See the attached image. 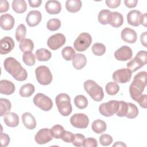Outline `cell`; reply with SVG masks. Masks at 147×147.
I'll list each match as a JSON object with an SVG mask.
<instances>
[{"instance_id":"cell-7","label":"cell","mask_w":147,"mask_h":147,"mask_svg":"<svg viewBox=\"0 0 147 147\" xmlns=\"http://www.w3.org/2000/svg\"><path fill=\"white\" fill-rule=\"evenodd\" d=\"M33 103L43 111H49L53 107L52 99L42 93L37 94L33 98Z\"/></svg>"},{"instance_id":"cell-50","label":"cell","mask_w":147,"mask_h":147,"mask_svg":"<svg viewBox=\"0 0 147 147\" xmlns=\"http://www.w3.org/2000/svg\"><path fill=\"white\" fill-rule=\"evenodd\" d=\"M137 103H138V104L140 105V106L144 108V109H146L147 107V96L146 94H144V95H141V96L136 101Z\"/></svg>"},{"instance_id":"cell-37","label":"cell","mask_w":147,"mask_h":147,"mask_svg":"<svg viewBox=\"0 0 147 147\" xmlns=\"http://www.w3.org/2000/svg\"><path fill=\"white\" fill-rule=\"evenodd\" d=\"M136 61L142 67L146 64L147 55L145 51H139L134 57Z\"/></svg>"},{"instance_id":"cell-2","label":"cell","mask_w":147,"mask_h":147,"mask_svg":"<svg viewBox=\"0 0 147 147\" xmlns=\"http://www.w3.org/2000/svg\"><path fill=\"white\" fill-rule=\"evenodd\" d=\"M146 86V72L141 71L136 74L129 87V92L132 99L137 100L142 94Z\"/></svg>"},{"instance_id":"cell-40","label":"cell","mask_w":147,"mask_h":147,"mask_svg":"<svg viewBox=\"0 0 147 147\" xmlns=\"http://www.w3.org/2000/svg\"><path fill=\"white\" fill-rule=\"evenodd\" d=\"M26 33V28L24 24L19 25L16 31V38L17 41H21L22 40L25 38Z\"/></svg>"},{"instance_id":"cell-38","label":"cell","mask_w":147,"mask_h":147,"mask_svg":"<svg viewBox=\"0 0 147 147\" xmlns=\"http://www.w3.org/2000/svg\"><path fill=\"white\" fill-rule=\"evenodd\" d=\"M111 12V11H110L109 10L107 9H103L100 10L98 16V19L99 23L102 25L109 24V16Z\"/></svg>"},{"instance_id":"cell-30","label":"cell","mask_w":147,"mask_h":147,"mask_svg":"<svg viewBox=\"0 0 147 147\" xmlns=\"http://www.w3.org/2000/svg\"><path fill=\"white\" fill-rule=\"evenodd\" d=\"M19 47L21 52L24 53L32 52L34 48V43L29 38H24L20 41Z\"/></svg>"},{"instance_id":"cell-39","label":"cell","mask_w":147,"mask_h":147,"mask_svg":"<svg viewBox=\"0 0 147 147\" xmlns=\"http://www.w3.org/2000/svg\"><path fill=\"white\" fill-rule=\"evenodd\" d=\"M61 21L57 18H52L48 21L47 28L51 31H56L61 26Z\"/></svg>"},{"instance_id":"cell-41","label":"cell","mask_w":147,"mask_h":147,"mask_svg":"<svg viewBox=\"0 0 147 147\" xmlns=\"http://www.w3.org/2000/svg\"><path fill=\"white\" fill-rule=\"evenodd\" d=\"M22 60L24 63L28 66L34 65L36 62L35 56L32 52L24 53L22 56Z\"/></svg>"},{"instance_id":"cell-3","label":"cell","mask_w":147,"mask_h":147,"mask_svg":"<svg viewBox=\"0 0 147 147\" xmlns=\"http://www.w3.org/2000/svg\"><path fill=\"white\" fill-rule=\"evenodd\" d=\"M55 101L59 112L61 115L66 117L72 113V107L71 103V98L67 94H58L56 97Z\"/></svg>"},{"instance_id":"cell-8","label":"cell","mask_w":147,"mask_h":147,"mask_svg":"<svg viewBox=\"0 0 147 147\" xmlns=\"http://www.w3.org/2000/svg\"><path fill=\"white\" fill-rule=\"evenodd\" d=\"M119 101L110 100L108 102L101 104L99 107V111L101 115L105 117H111L116 113L118 108Z\"/></svg>"},{"instance_id":"cell-22","label":"cell","mask_w":147,"mask_h":147,"mask_svg":"<svg viewBox=\"0 0 147 147\" xmlns=\"http://www.w3.org/2000/svg\"><path fill=\"white\" fill-rule=\"evenodd\" d=\"M3 121L7 126L11 127L17 126L20 122L18 115L13 112H9L6 114L4 116Z\"/></svg>"},{"instance_id":"cell-46","label":"cell","mask_w":147,"mask_h":147,"mask_svg":"<svg viewBox=\"0 0 147 147\" xmlns=\"http://www.w3.org/2000/svg\"><path fill=\"white\" fill-rule=\"evenodd\" d=\"M127 68L129 69L131 72H134L141 68V67L136 61L134 59H132L130 61L127 63Z\"/></svg>"},{"instance_id":"cell-13","label":"cell","mask_w":147,"mask_h":147,"mask_svg":"<svg viewBox=\"0 0 147 147\" xmlns=\"http://www.w3.org/2000/svg\"><path fill=\"white\" fill-rule=\"evenodd\" d=\"M132 55V49L127 45L122 46L114 53L115 58L119 61H127L130 60Z\"/></svg>"},{"instance_id":"cell-12","label":"cell","mask_w":147,"mask_h":147,"mask_svg":"<svg viewBox=\"0 0 147 147\" xmlns=\"http://www.w3.org/2000/svg\"><path fill=\"white\" fill-rule=\"evenodd\" d=\"M51 130L48 128H43L38 131L34 136L35 141L40 145L47 144L53 139Z\"/></svg>"},{"instance_id":"cell-19","label":"cell","mask_w":147,"mask_h":147,"mask_svg":"<svg viewBox=\"0 0 147 147\" xmlns=\"http://www.w3.org/2000/svg\"><path fill=\"white\" fill-rule=\"evenodd\" d=\"M15 85L13 82L7 80L0 81V92L2 94L11 95L15 91Z\"/></svg>"},{"instance_id":"cell-32","label":"cell","mask_w":147,"mask_h":147,"mask_svg":"<svg viewBox=\"0 0 147 147\" xmlns=\"http://www.w3.org/2000/svg\"><path fill=\"white\" fill-rule=\"evenodd\" d=\"M74 103L76 107L79 109H84L88 105V100L86 96L83 95H76L74 98Z\"/></svg>"},{"instance_id":"cell-48","label":"cell","mask_w":147,"mask_h":147,"mask_svg":"<svg viewBox=\"0 0 147 147\" xmlns=\"http://www.w3.org/2000/svg\"><path fill=\"white\" fill-rule=\"evenodd\" d=\"M83 146L84 147H96L98 146V142L95 138L88 137L84 140Z\"/></svg>"},{"instance_id":"cell-1","label":"cell","mask_w":147,"mask_h":147,"mask_svg":"<svg viewBox=\"0 0 147 147\" xmlns=\"http://www.w3.org/2000/svg\"><path fill=\"white\" fill-rule=\"evenodd\" d=\"M3 66L5 70L16 80L24 81L27 79L28 74L26 69L15 58L12 57L6 58L3 62Z\"/></svg>"},{"instance_id":"cell-5","label":"cell","mask_w":147,"mask_h":147,"mask_svg":"<svg viewBox=\"0 0 147 147\" xmlns=\"http://www.w3.org/2000/svg\"><path fill=\"white\" fill-rule=\"evenodd\" d=\"M35 74L37 82L41 85H48L52 81V75L49 68L45 65L37 67L35 69Z\"/></svg>"},{"instance_id":"cell-27","label":"cell","mask_w":147,"mask_h":147,"mask_svg":"<svg viewBox=\"0 0 147 147\" xmlns=\"http://www.w3.org/2000/svg\"><path fill=\"white\" fill-rule=\"evenodd\" d=\"M106 128L107 125L106 122L99 119L95 120L91 125L92 130L97 134L103 133L106 131Z\"/></svg>"},{"instance_id":"cell-21","label":"cell","mask_w":147,"mask_h":147,"mask_svg":"<svg viewBox=\"0 0 147 147\" xmlns=\"http://www.w3.org/2000/svg\"><path fill=\"white\" fill-rule=\"evenodd\" d=\"M141 13L137 10H132L127 14V21L129 25L133 26H138L140 25V17Z\"/></svg>"},{"instance_id":"cell-31","label":"cell","mask_w":147,"mask_h":147,"mask_svg":"<svg viewBox=\"0 0 147 147\" xmlns=\"http://www.w3.org/2000/svg\"><path fill=\"white\" fill-rule=\"evenodd\" d=\"M11 108V104L10 102L5 98L0 99V115L1 117L5 115L7 113L10 112Z\"/></svg>"},{"instance_id":"cell-26","label":"cell","mask_w":147,"mask_h":147,"mask_svg":"<svg viewBox=\"0 0 147 147\" xmlns=\"http://www.w3.org/2000/svg\"><path fill=\"white\" fill-rule=\"evenodd\" d=\"M35 87L31 83H26L22 86L20 89L19 94L22 97L27 98L30 96L34 92Z\"/></svg>"},{"instance_id":"cell-15","label":"cell","mask_w":147,"mask_h":147,"mask_svg":"<svg viewBox=\"0 0 147 147\" xmlns=\"http://www.w3.org/2000/svg\"><path fill=\"white\" fill-rule=\"evenodd\" d=\"M42 19L41 13L38 10H32L26 17V22L30 27H34L39 24Z\"/></svg>"},{"instance_id":"cell-47","label":"cell","mask_w":147,"mask_h":147,"mask_svg":"<svg viewBox=\"0 0 147 147\" xmlns=\"http://www.w3.org/2000/svg\"><path fill=\"white\" fill-rule=\"evenodd\" d=\"M74 138V134L69 131H64L61 135V139L67 143H71L72 142Z\"/></svg>"},{"instance_id":"cell-14","label":"cell","mask_w":147,"mask_h":147,"mask_svg":"<svg viewBox=\"0 0 147 147\" xmlns=\"http://www.w3.org/2000/svg\"><path fill=\"white\" fill-rule=\"evenodd\" d=\"M14 41L13 38L6 36L2 38L0 41V53L6 55L10 52L14 48Z\"/></svg>"},{"instance_id":"cell-56","label":"cell","mask_w":147,"mask_h":147,"mask_svg":"<svg viewBox=\"0 0 147 147\" xmlns=\"http://www.w3.org/2000/svg\"><path fill=\"white\" fill-rule=\"evenodd\" d=\"M147 17H146V13H144V14H142L140 17V24L142 25L145 27L146 26V22H147Z\"/></svg>"},{"instance_id":"cell-9","label":"cell","mask_w":147,"mask_h":147,"mask_svg":"<svg viewBox=\"0 0 147 147\" xmlns=\"http://www.w3.org/2000/svg\"><path fill=\"white\" fill-rule=\"evenodd\" d=\"M70 123L75 127L79 129L86 128L89 123L88 117L83 113H76L70 118Z\"/></svg>"},{"instance_id":"cell-24","label":"cell","mask_w":147,"mask_h":147,"mask_svg":"<svg viewBox=\"0 0 147 147\" xmlns=\"http://www.w3.org/2000/svg\"><path fill=\"white\" fill-rule=\"evenodd\" d=\"M72 65L76 69H81L85 67L87 63V59L84 55L82 53L75 54L72 60Z\"/></svg>"},{"instance_id":"cell-29","label":"cell","mask_w":147,"mask_h":147,"mask_svg":"<svg viewBox=\"0 0 147 147\" xmlns=\"http://www.w3.org/2000/svg\"><path fill=\"white\" fill-rule=\"evenodd\" d=\"M11 6L13 10L17 13H23L27 8L26 3L24 0H14Z\"/></svg>"},{"instance_id":"cell-20","label":"cell","mask_w":147,"mask_h":147,"mask_svg":"<svg viewBox=\"0 0 147 147\" xmlns=\"http://www.w3.org/2000/svg\"><path fill=\"white\" fill-rule=\"evenodd\" d=\"M45 9L50 14H57L61 10V6L57 1H48L45 5Z\"/></svg>"},{"instance_id":"cell-44","label":"cell","mask_w":147,"mask_h":147,"mask_svg":"<svg viewBox=\"0 0 147 147\" xmlns=\"http://www.w3.org/2000/svg\"><path fill=\"white\" fill-rule=\"evenodd\" d=\"M112 137L108 134H102L99 137V142L103 146H109L113 142Z\"/></svg>"},{"instance_id":"cell-54","label":"cell","mask_w":147,"mask_h":147,"mask_svg":"<svg viewBox=\"0 0 147 147\" xmlns=\"http://www.w3.org/2000/svg\"><path fill=\"white\" fill-rule=\"evenodd\" d=\"M28 2L30 7H38L41 5L42 3V1L41 0H29Z\"/></svg>"},{"instance_id":"cell-28","label":"cell","mask_w":147,"mask_h":147,"mask_svg":"<svg viewBox=\"0 0 147 147\" xmlns=\"http://www.w3.org/2000/svg\"><path fill=\"white\" fill-rule=\"evenodd\" d=\"M36 57L38 61H48L52 57V53L50 51L45 48H40L36 51Z\"/></svg>"},{"instance_id":"cell-53","label":"cell","mask_w":147,"mask_h":147,"mask_svg":"<svg viewBox=\"0 0 147 147\" xmlns=\"http://www.w3.org/2000/svg\"><path fill=\"white\" fill-rule=\"evenodd\" d=\"M137 0H125L124 3L126 7L129 8H133L137 6Z\"/></svg>"},{"instance_id":"cell-25","label":"cell","mask_w":147,"mask_h":147,"mask_svg":"<svg viewBox=\"0 0 147 147\" xmlns=\"http://www.w3.org/2000/svg\"><path fill=\"white\" fill-rule=\"evenodd\" d=\"M82 3L80 0H67L65 2V8L69 12L76 13L82 7Z\"/></svg>"},{"instance_id":"cell-36","label":"cell","mask_w":147,"mask_h":147,"mask_svg":"<svg viewBox=\"0 0 147 147\" xmlns=\"http://www.w3.org/2000/svg\"><path fill=\"white\" fill-rule=\"evenodd\" d=\"M106 47L104 44L100 42H96L92 47V53L98 56L103 55L106 52Z\"/></svg>"},{"instance_id":"cell-16","label":"cell","mask_w":147,"mask_h":147,"mask_svg":"<svg viewBox=\"0 0 147 147\" xmlns=\"http://www.w3.org/2000/svg\"><path fill=\"white\" fill-rule=\"evenodd\" d=\"M121 36L122 40L130 44L134 43L137 38V34L136 31L127 27L122 30Z\"/></svg>"},{"instance_id":"cell-51","label":"cell","mask_w":147,"mask_h":147,"mask_svg":"<svg viewBox=\"0 0 147 147\" xmlns=\"http://www.w3.org/2000/svg\"><path fill=\"white\" fill-rule=\"evenodd\" d=\"M107 6L111 9L118 7L121 4V0H106L105 1Z\"/></svg>"},{"instance_id":"cell-34","label":"cell","mask_w":147,"mask_h":147,"mask_svg":"<svg viewBox=\"0 0 147 147\" xmlns=\"http://www.w3.org/2000/svg\"><path fill=\"white\" fill-rule=\"evenodd\" d=\"M105 90L109 95H114L119 92V87L116 82H110L106 85Z\"/></svg>"},{"instance_id":"cell-18","label":"cell","mask_w":147,"mask_h":147,"mask_svg":"<svg viewBox=\"0 0 147 147\" xmlns=\"http://www.w3.org/2000/svg\"><path fill=\"white\" fill-rule=\"evenodd\" d=\"M108 23L113 27L118 28L123 23V16L117 11L111 12L109 16Z\"/></svg>"},{"instance_id":"cell-23","label":"cell","mask_w":147,"mask_h":147,"mask_svg":"<svg viewBox=\"0 0 147 147\" xmlns=\"http://www.w3.org/2000/svg\"><path fill=\"white\" fill-rule=\"evenodd\" d=\"M21 117L23 124L27 129L32 130L36 127V119L31 113L28 112L24 113Z\"/></svg>"},{"instance_id":"cell-55","label":"cell","mask_w":147,"mask_h":147,"mask_svg":"<svg viewBox=\"0 0 147 147\" xmlns=\"http://www.w3.org/2000/svg\"><path fill=\"white\" fill-rule=\"evenodd\" d=\"M140 40L142 45L145 47H146V41H147V34L146 32H144L141 34Z\"/></svg>"},{"instance_id":"cell-11","label":"cell","mask_w":147,"mask_h":147,"mask_svg":"<svg viewBox=\"0 0 147 147\" xmlns=\"http://www.w3.org/2000/svg\"><path fill=\"white\" fill-rule=\"evenodd\" d=\"M132 72L127 68H121L113 72V79L116 83H125L129 82Z\"/></svg>"},{"instance_id":"cell-17","label":"cell","mask_w":147,"mask_h":147,"mask_svg":"<svg viewBox=\"0 0 147 147\" xmlns=\"http://www.w3.org/2000/svg\"><path fill=\"white\" fill-rule=\"evenodd\" d=\"M15 20L10 14H3L0 17V25L2 29L5 30H11L14 25Z\"/></svg>"},{"instance_id":"cell-49","label":"cell","mask_w":147,"mask_h":147,"mask_svg":"<svg viewBox=\"0 0 147 147\" xmlns=\"http://www.w3.org/2000/svg\"><path fill=\"white\" fill-rule=\"evenodd\" d=\"M0 137H1L0 139H1V142L2 146V147L7 146L9 144L10 141V137L9 136V135H7L6 133H1Z\"/></svg>"},{"instance_id":"cell-4","label":"cell","mask_w":147,"mask_h":147,"mask_svg":"<svg viewBox=\"0 0 147 147\" xmlns=\"http://www.w3.org/2000/svg\"><path fill=\"white\" fill-rule=\"evenodd\" d=\"M84 88L90 97L96 102L101 101L104 97L103 88L92 80H87L84 83Z\"/></svg>"},{"instance_id":"cell-33","label":"cell","mask_w":147,"mask_h":147,"mask_svg":"<svg viewBox=\"0 0 147 147\" xmlns=\"http://www.w3.org/2000/svg\"><path fill=\"white\" fill-rule=\"evenodd\" d=\"M75 54V51L71 47H64L61 51L62 56L67 61L72 60Z\"/></svg>"},{"instance_id":"cell-57","label":"cell","mask_w":147,"mask_h":147,"mask_svg":"<svg viewBox=\"0 0 147 147\" xmlns=\"http://www.w3.org/2000/svg\"><path fill=\"white\" fill-rule=\"evenodd\" d=\"M113 147H114V146H126V145L125 144H124L123 142L117 141L115 144H113Z\"/></svg>"},{"instance_id":"cell-43","label":"cell","mask_w":147,"mask_h":147,"mask_svg":"<svg viewBox=\"0 0 147 147\" xmlns=\"http://www.w3.org/2000/svg\"><path fill=\"white\" fill-rule=\"evenodd\" d=\"M65 131L64 127L60 125H55L51 129L53 137L56 139L61 138V135Z\"/></svg>"},{"instance_id":"cell-10","label":"cell","mask_w":147,"mask_h":147,"mask_svg":"<svg viewBox=\"0 0 147 147\" xmlns=\"http://www.w3.org/2000/svg\"><path fill=\"white\" fill-rule=\"evenodd\" d=\"M65 37L63 34L56 33L48 38L47 45L52 50H57L65 43Z\"/></svg>"},{"instance_id":"cell-6","label":"cell","mask_w":147,"mask_h":147,"mask_svg":"<svg viewBox=\"0 0 147 147\" xmlns=\"http://www.w3.org/2000/svg\"><path fill=\"white\" fill-rule=\"evenodd\" d=\"M92 42L91 36L86 32L80 33L74 42L75 49L78 52L85 51Z\"/></svg>"},{"instance_id":"cell-42","label":"cell","mask_w":147,"mask_h":147,"mask_svg":"<svg viewBox=\"0 0 147 147\" xmlns=\"http://www.w3.org/2000/svg\"><path fill=\"white\" fill-rule=\"evenodd\" d=\"M127 111V102L121 100L119 101L118 108L116 112V115L118 117H125Z\"/></svg>"},{"instance_id":"cell-45","label":"cell","mask_w":147,"mask_h":147,"mask_svg":"<svg viewBox=\"0 0 147 147\" xmlns=\"http://www.w3.org/2000/svg\"><path fill=\"white\" fill-rule=\"evenodd\" d=\"M85 137L82 134H75L74 138L72 142V144L75 146H82L84 143Z\"/></svg>"},{"instance_id":"cell-35","label":"cell","mask_w":147,"mask_h":147,"mask_svg":"<svg viewBox=\"0 0 147 147\" xmlns=\"http://www.w3.org/2000/svg\"><path fill=\"white\" fill-rule=\"evenodd\" d=\"M127 111L125 117L129 119L136 118L138 114V109L137 106L131 103H127Z\"/></svg>"},{"instance_id":"cell-52","label":"cell","mask_w":147,"mask_h":147,"mask_svg":"<svg viewBox=\"0 0 147 147\" xmlns=\"http://www.w3.org/2000/svg\"><path fill=\"white\" fill-rule=\"evenodd\" d=\"M9 9V2L6 0H1L0 1V13L6 12Z\"/></svg>"}]
</instances>
